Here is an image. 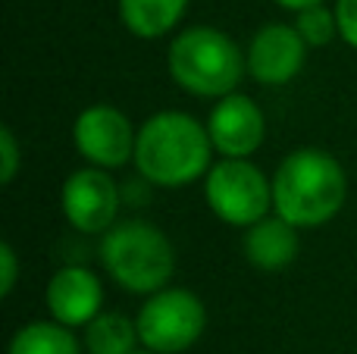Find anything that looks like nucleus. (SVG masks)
<instances>
[{"label":"nucleus","instance_id":"nucleus-1","mask_svg":"<svg viewBox=\"0 0 357 354\" xmlns=\"http://www.w3.org/2000/svg\"><path fill=\"white\" fill-rule=\"evenodd\" d=\"M348 179L342 163L320 148L291 151L273 176V207L298 229L323 226L342 210Z\"/></svg>","mask_w":357,"mask_h":354},{"label":"nucleus","instance_id":"nucleus-2","mask_svg":"<svg viewBox=\"0 0 357 354\" xmlns=\"http://www.w3.org/2000/svg\"><path fill=\"white\" fill-rule=\"evenodd\" d=\"M210 132L188 113H157L138 129L135 163L148 182L163 188H182L201 179L210 167Z\"/></svg>","mask_w":357,"mask_h":354},{"label":"nucleus","instance_id":"nucleus-3","mask_svg":"<svg viewBox=\"0 0 357 354\" xmlns=\"http://www.w3.org/2000/svg\"><path fill=\"white\" fill-rule=\"evenodd\" d=\"M167 66L176 85H182L185 91L197 98H226L238 88L248 69V56L226 31L195 25L176 35V41L169 44Z\"/></svg>","mask_w":357,"mask_h":354},{"label":"nucleus","instance_id":"nucleus-4","mask_svg":"<svg viewBox=\"0 0 357 354\" xmlns=\"http://www.w3.org/2000/svg\"><path fill=\"white\" fill-rule=\"evenodd\" d=\"M104 270L135 295L160 292L176 270V251L157 226L129 220L113 223L100 238Z\"/></svg>","mask_w":357,"mask_h":354},{"label":"nucleus","instance_id":"nucleus-5","mask_svg":"<svg viewBox=\"0 0 357 354\" xmlns=\"http://www.w3.org/2000/svg\"><path fill=\"white\" fill-rule=\"evenodd\" d=\"M207 204L222 223L254 226L273 207V182L248 157H226L207 173Z\"/></svg>","mask_w":357,"mask_h":354},{"label":"nucleus","instance_id":"nucleus-6","mask_svg":"<svg viewBox=\"0 0 357 354\" xmlns=\"http://www.w3.org/2000/svg\"><path fill=\"white\" fill-rule=\"evenodd\" d=\"M138 336L157 354H178L201 339L207 311L188 288H160L138 314Z\"/></svg>","mask_w":357,"mask_h":354},{"label":"nucleus","instance_id":"nucleus-7","mask_svg":"<svg viewBox=\"0 0 357 354\" xmlns=\"http://www.w3.org/2000/svg\"><path fill=\"white\" fill-rule=\"evenodd\" d=\"M75 148L82 151L91 167L113 169L123 167L129 157H135V141L138 135L132 132V123L123 110L110 104H94L79 113L75 119Z\"/></svg>","mask_w":357,"mask_h":354},{"label":"nucleus","instance_id":"nucleus-8","mask_svg":"<svg viewBox=\"0 0 357 354\" xmlns=\"http://www.w3.org/2000/svg\"><path fill=\"white\" fill-rule=\"evenodd\" d=\"M119 210V188L100 167L79 169L63 185V213L79 232H107Z\"/></svg>","mask_w":357,"mask_h":354},{"label":"nucleus","instance_id":"nucleus-9","mask_svg":"<svg viewBox=\"0 0 357 354\" xmlns=\"http://www.w3.org/2000/svg\"><path fill=\"white\" fill-rule=\"evenodd\" d=\"M307 41L295 25L270 22L251 38L248 47V69L260 85H285L304 66Z\"/></svg>","mask_w":357,"mask_h":354},{"label":"nucleus","instance_id":"nucleus-10","mask_svg":"<svg viewBox=\"0 0 357 354\" xmlns=\"http://www.w3.org/2000/svg\"><path fill=\"white\" fill-rule=\"evenodd\" d=\"M210 141L220 154L226 157H251L264 141V113L245 94H226L220 98V104L210 110L207 119Z\"/></svg>","mask_w":357,"mask_h":354},{"label":"nucleus","instance_id":"nucleus-11","mask_svg":"<svg viewBox=\"0 0 357 354\" xmlns=\"http://www.w3.org/2000/svg\"><path fill=\"white\" fill-rule=\"evenodd\" d=\"M104 288L100 279L85 267H63L47 286V307L56 323L88 326L100 314Z\"/></svg>","mask_w":357,"mask_h":354},{"label":"nucleus","instance_id":"nucleus-12","mask_svg":"<svg viewBox=\"0 0 357 354\" xmlns=\"http://www.w3.org/2000/svg\"><path fill=\"white\" fill-rule=\"evenodd\" d=\"M245 254L260 270H282L298 257V226L285 217H264L248 226Z\"/></svg>","mask_w":357,"mask_h":354},{"label":"nucleus","instance_id":"nucleus-13","mask_svg":"<svg viewBox=\"0 0 357 354\" xmlns=\"http://www.w3.org/2000/svg\"><path fill=\"white\" fill-rule=\"evenodd\" d=\"M188 0H119V19L138 38H160L182 19Z\"/></svg>","mask_w":357,"mask_h":354},{"label":"nucleus","instance_id":"nucleus-14","mask_svg":"<svg viewBox=\"0 0 357 354\" xmlns=\"http://www.w3.org/2000/svg\"><path fill=\"white\" fill-rule=\"evenodd\" d=\"M138 323L123 314H98L85 326V348L88 354H135Z\"/></svg>","mask_w":357,"mask_h":354},{"label":"nucleus","instance_id":"nucleus-15","mask_svg":"<svg viewBox=\"0 0 357 354\" xmlns=\"http://www.w3.org/2000/svg\"><path fill=\"white\" fill-rule=\"evenodd\" d=\"M10 354H79V342L69 332V326L50 323V320H38L29 323L13 336Z\"/></svg>","mask_w":357,"mask_h":354},{"label":"nucleus","instance_id":"nucleus-16","mask_svg":"<svg viewBox=\"0 0 357 354\" xmlns=\"http://www.w3.org/2000/svg\"><path fill=\"white\" fill-rule=\"evenodd\" d=\"M295 29L301 31V38L307 44H314V47H320V44H329L335 35H339L335 13L326 10L323 3H314V6H304V10H298Z\"/></svg>","mask_w":357,"mask_h":354},{"label":"nucleus","instance_id":"nucleus-17","mask_svg":"<svg viewBox=\"0 0 357 354\" xmlns=\"http://www.w3.org/2000/svg\"><path fill=\"white\" fill-rule=\"evenodd\" d=\"M16 169H19V144L16 135H13L10 125L0 129V182H13L16 179Z\"/></svg>","mask_w":357,"mask_h":354},{"label":"nucleus","instance_id":"nucleus-18","mask_svg":"<svg viewBox=\"0 0 357 354\" xmlns=\"http://www.w3.org/2000/svg\"><path fill=\"white\" fill-rule=\"evenodd\" d=\"M335 22H339L342 41L357 47V0H339L335 3Z\"/></svg>","mask_w":357,"mask_h":354},{"label":"nucleus","instance_id":"nucleus-19","mask_svg":"<svg viewBox=\"0 0 357 354\" xmlns=\"http://www.w3.org/2000/svg\"><path fill=\"white\" fill-rule=\"evenodd\" d=\"M0 295H10L13 286H16V273H19V261H16V251L10 245H0Z\"/></svg>","mask_w":357,"mask_h":354},{"label":"nucleus","instance_id":"nucleus-20","mask_svg":"<svg viewBox=\"0 0 357 354\" xmlns=\"http://www.w3.org/2000/svg\"><path fill=\"white\" fill-rule=\"evenodd\" d=\"M279 6H285V10H304V6H314V3H323V0H276Z\"/></svg>","mask_w":357,"mask_h":354},{"label":"nucleus","instance_id":"nucleus-21","mask_svg":"<svg viewBox=\"0 0 357 354\" xmlns=\"http://www.w3.org/2000/svg\"><path fill=\"white\" fill-rule=\"evenodd\" d=\"M144 354H157V351H151V348H148V351H144Z\"/></svg>","mask_w":357,"mask_h":354}]
</instances>
